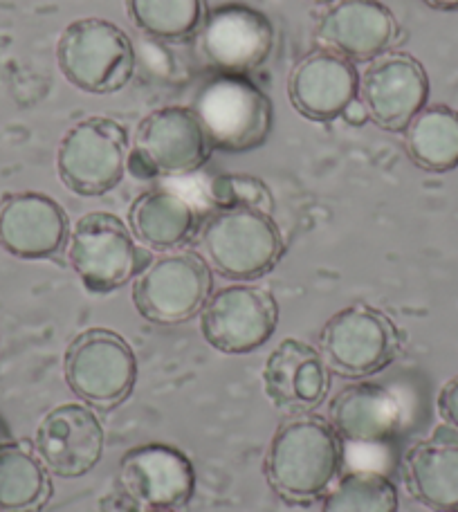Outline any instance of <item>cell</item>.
Wrapping results in <instances>:
<instances>
[{"instance_id":"11","label":"cell","mask_w":458,"mask_h":512,"mask_svg":"<svg viewBox=\"0 0 458 512\" xmlns=\"http://www.w3.org/2000/svg\"><path fill=\"white\" fill-rule=\"evenodd\" d=\"M191 41L196 59L212 70V75L252 77L270 61L277 34L261 9L225 3L209 9Z\"/></svg>"},{"instance_id":"7","label":"cell","mask_w":458,"mask_h":512,"mask_svg":"<svg viewBox=\"0 0 458 512\" xmlns=\"http://www.w3.org/2000/svg\"><path fill=\"white\" fill-rule=\"evenodd\" d=\"M131 137L113 117L90 115L63 133L57 149L61 185L81 198H99L126 176Z\"/></svg>"},{"instance_id":"3","label":"cell","mask_w":458,"mask_h":512,"mask_svg":"<svg viewBox=\"0 0 458 512\" xmlns=\"http://www.w3.org/2000/svg\"><path fill=\"white\" fill-rule=\"evenodd\" d=\"M191 111L214 151L247 153L270 140L274 104L252 77L212 75L198 86Z\"/></svg>"},{"instance_id":"35","label":"cell","mask_w":458,"mask_h":512,"mask_svg":"<svg viewBox=\"0 0 458 512\" xmlns=\"http://www.w3.org/2000/svg\"><path fill=\"white\" fill-rule=\"evenodd\" d=\"M454 512H458V510H454Z\"/></svg>"},{"instance_id":"10","label":"cell","mask_w":458,"mask_h":512,"mask_svg":"<svg viewBox=\"0 0 458 512\" xmlns=\"http://www.w3.org/2000/svg\"><path fill=\"white\" fill-rule=\"evenodd\" d=\"M212 151L191 106H162L137 124L126 171L140 180L189 176L205 167Z\"/></svg>"},{"instance_id":"8","label":"cell","mask_w":458,"mask_h":512,"mask_svg":"<svg viewBox=\"0 0 458 512\" xmlns=\"http://www.w3.org/2000/svg\"><path fill=\"white\" fill-rule=\"evenodd\" d=\"M63 378L84 405L111 411L131 398L135 389L137 358L133 346L111 328H86L68 344Z\"/></svg>"},{"instance_id":"28","label":"cell","mask_w":458,"mask_h":512,"mask_svg":"<svg viewBox=\"0 0 458 512\" xmlns=\"http://www.w3.org/2000/svg\"><path fill=\"white\" fill-rule=\"evenodd\" d=\"M438 414L458 429V376L450 382H445V387L438 393Z\"/></svg>"},{"instance_id":"29","label":"cell","mask_w":458,"mask_h":512,"mask_svg":"<svg viewBox=\"0 0 458 512\" xmlns=\"http://www.w3.org/2000/svg\"><path fill=\"white\" fill-rule=\"evenodd\" d=\"M342 120H344L348 126H357V128H362V126H366V124L371 122L369 111H366V106H364V102H362L360 97H357L355 102H351V104H348V106L344 108Z\"/></svg>"},{"instance_id":"21","label":"cell","mask_w":458,"mask_h":512,"mask_svg":"<svg viewBox=\"0 0 458 512\" xmlns=\"http://www.w3.org/2000/svg\"><path fill=\"white\" fill-rule=\"evenodd\" d=\"M128 230L144 250L173 252L198 232V212L185 196L155 187L133 200L128 209Z\"/></svg>"},{"instance_id":"27","label":"cell","mask_w":458,"mask_h":512,"mask_svg":"<svg viewBox=\"0 0 458 512\" xmlns=\"http://www.w3.org/2000/svg\"><path fill=\"white\" fill-rule=\"evenodd\" d=\"M214 209H261L272 214L274 198L270 187L250 173H221L209 185Z\"/></svg>"},{"instance_id":"9","label":"cell","mask_w":458,"mask_h":512,"mask_svg":"<svg viewBox=\"0 0 458 512\" xmlns=\"http://www.w3.org/2000/svg\"><path fill=\"white\" fill-rule=\"evenodd\" d=\"M66 254L79 281L95 295L133 283L151 261L122 218L108 212L81 216L70 230Z\"/></svg>"},{"instance_id":"30","label":"cell","mask_w":458,"mask_h":512,"mask_svg":"<svg viewBox=\"0 0 458 512\" xmlns=\"http://www.w3.org/2000/svg\"><path fill=\"white\" fill-rule=\"evenodd\" d=\"M429 441L454 445V443H458V429L454 425H450V423H445V420H443V423L434 429L432 436H429Z\"/></svg>"},{"instance_id":"1","label":"cell","mask_w":458,"mask_h":512,"mask_svg":"<svg viewBox=\"0 0 458 512\" xmlns=\"http://www.w3.org/2000/svg\"><path fill=\"white\" fill-rule=\"evenodd\" d=\"M344 441L326 418L297 414L277 427L263 472L270 488L292 506H310L324 499L342 477Z\"/></svg>"},{"instance_id":"12","label":"cell","mask_w":458,"mask_h":512,"mask_svg":"<svg viewBox=\"0 0 458 512\" xmlns=\"http://www.w3.org/2000/svg\"><path fill=\"white\" fill-rule=\"evenodd\" d=\"M200 317V333L225 355L259 351L279 326V301L268 288L232 283L212 292Z\"/></svg>"},{"instance_id":"33","label":"cell","mask_w":458,"mask_h":512,"mask_svg":"<svg viewBox=\"0 0 458 512\" xmlns=\"http://www.w3.org/2000/svg\"><path fill=\"white\" fill-rule=\"evenodd\" d=\"M5 441H9V438H7V429H5L3 423H0V445H3Z\"/></svg>"},{"instance_id":"4","label":"cell","mask_w":458,"mask_h":512,"mask_svg":"<svg viewBox=\"0 0 458 512\" xmlns=\"http://www.w3.org/2000/svg\"><path fill=\"white\" fill-rule=\"evenodd\" d=\"M57 66L63 79L88 95H113L135 75V45L122 27L86 16L63 27L57 41Z\"/></svg>"},{"instance_id":"13","label":"cell","mask_w":458,"mask_h":512,"mask_svg":"<svg viewBox=\"0 0 458 512\" xmlns=\"http://www.w3.org/2000/svg\"><path fill=\"white\" fill-rule=\"evenodd\" d=\"M360 99L375 126L402 133L429 104L427 70L414 54L391 50L360 72Z\"/></svg>"},{"instance_id":"14","label":"cell","mask_w":458,"mask_h":512,"mask_svg":"<svg viewBox=\"0 0 458 512\" xmlns=\"http://www.w3.org/2000/svg\"><path fill=\"white\" fill-rule=\"evenodd\" d=\"M32 445L52 477L81 479L102 461L106 434L93 407L66 402L41 418Z\"/></svg>"},{"instance_id":"26","label":"cell","mask_w":458,"mask_h":512,"mask_svg":"<svg viewBox=\"0 0 458 512\" xmlns=\"http://www.w3.org/2000/svg\"><path fill=\"white\" fill-rule=\"evenodd\" d=\"M322 512H398V490L382 472H346L324 495Z\"/></svg>"},{"instance_id":"2","label":"cell","mask_w":458,"mask_h":512,"mask_svg":"<svg viewBox=\"0 0 458 512\" xmlns=\"http://www.w3.org/2000/svg\"><path fill=\"white\" fill-rule=\"evenodd\" d=\"M200 254L212 272L250 283L277 268L286 243L272 214L261 209H214L198 227Z\"/></svg>"},{"instance_id":"31","label":"cell","mask_w":458,"mask_h":512,"mask_svg":"<svg viewBox=\"0 0 458 512\" xmlns=\"http://www.w3.org/2000/svg\"><path fill=\"white\" fill-rule=\"evenodd\" d=\"M423 3L438 12H458V0H423Z\"/></svg>"},{"instance_id":"15","label":"cell","mask_w":458,"mask_h":512,"mask_svg":"<svg viewBox=\"0 0 458 512\" xmlns=\"http://www.w3.org/2000/svg\"><path fill=\"white\" fill-rule=\"evenodd\" d=\"M402 39L396 14L380 0H337L315 25L317 48L340 54L351 63H371Z\"/></svg>"},{"instance_id":"23","label":"cell","mask_w":458,"mask_h":512,"mask_svg":"<svg viewBox=\"0 0 458 512\" xmlns=\"http://www.w3.org/2000/svg\"><path fill=\"white\" fill-rule=\"evenodd\" d=\"M52 497V479L34 445H0V512H39Z\"/></svg>"},{"instance_id":"22","label":"cell","mask_w":458,"mask_h":512,"mask_svg":"<svg viewBox=\"0 0 458 512\" xmlns=\"http://www.w3.org/2000/svg\"><path fill=\"white\" fill-rule=\"evenodd\" d=\"M405 483L434 512L458 510V443L420 441L405 454Z\"/></svg>"},{"instance_id":"16","label":"cell","mask_w":458,"mask_h":512,"mask_svg":"<svg viewBox=\"0 0 458 512\" xmlns=\"http://www.w3.org/2000/svg\"><path fill=\"white\" fill-rule=\"evenodd\" d=\"M119 486L140 508L178 510L196 490V470L185 452L167 443H144L119 461Z\"/></svg>"},{"instance_id":"17","label":"cell","mask_w":458,"mask_h":512,"mask_svg":"<svg viewBox=\"0 0 458 512\" xmlns=\"http://www.w3.org/2000/svg\"><path fill=\"white\" fill-rule=\"evenodd\" d=\"M66 209L41 191H16L0 200V248L16 259L45 261L66 250Z\"/></svg>"},{"instance_id":"19","label":"cell","mask_w":458,"mask_h":512,"mask_svg":"<svg viewBox=\"0 0 458 512\" xmlns=\"http://www.w3.org/2000/svg\"><path fill=\"white\" fill-rule=\"evenodd\" d=\"M331 376L319 349L297 337H286L265 360L261 380L272 405L297 416L313 414L328 398Z\"/></svg>"},{"instance_id":"5","label":"cell","mask_w":458,"mask_h":512,"mask_svg":"<svg viewBox=\"0 0 458 512\" xmlns=\"http://www.w3.org/2000/svg\"><path fill=\"white\" fill-rule=\"evenodd\" d=\"M214 292V272L194 250L162 252L133 279L137 315L153 326H180L203 313Z\"/></svg>"},{"instance_id":"18","label":"cell","mask_w":458,"mask_h":512,"mask_svg":"<svg viewBox=\"0 0 458 512\" xmlns=\"http://www.w3.org/2000/svg\"><path fill=\"white\" fill-rule=\"evenodd\" d=\"M360 97V70L355 63L324 48L310 50L292 66L288 99L295 113L326 124L342 117L344 108Z\"/></svg>"},{"instance_id":"32","label":"cell","mask_w":458,"mask_h":512,"mask_svg":"<svg viewBox=\"0 0 458 512\" xmlns=\"http://www.w3.org/2000/svg\"><path fill=\"white\" fill-rule=\"evenodd\" d=\"M135 512H176V510H167V508H137Z\"/></svg>"},{"instance_id":"20","label":"cell","mask_w":458,"mask_h":512,"mask_svg":"<svg viewBox=\"0 0 458 512\" xmlns=\"http://www.w3.org/2000/svg\"><path fill=\"white\" fill-rule=\"evenodd\" d=\"M402 409L382 384L355 380L340 389L328 405V423L344 443L384 445L398 434Z\"/></svg>"},{"instance_id":"25","label":"cell","mask_w":458,"mask_h":512,"mask_svg":"<svg viewBox=\"0 0 458 512\" xmlns=\"http://www.w3.org/2000/svg\"><path fill=\"white\" fill-rule=\"evenodd\" d=\"M137 32L160 43H187L207 18V0H126Z\"/></svg>"},{"instance_id":"34","label":"cell","mask_w":458,"mask_h":512,"mask_svg":"<svg viewBox=\"0 0 458 512\" xmlns=\"http://www.w3.org/2000/svg\"><path fill=\"white\" fill-rule=\"evenodd\" d=\"M313 3H324V5H331V3H337V0H313Z\"/></svg>"},{"instance_id":"6","label":"cell","mask_w":458,"mask_h":512,"mask_svg":"<svg viewBox=\"0 0 458 512\" xmlns=\"http://www.w3.org/2000/svg\"><path fill=\"white\" fill-rule=\"evenodd\" d=\"M402 349L396 322L364 301L346 306L319 333V353L333 376L366 380L391 367Z\"/></svg>"},{"instance_id":"24","label":"cell","mask_w":458,"mask_h":512,"mask_svg":"<svg viewBox=\"0 0 458 512\" xmlns=\"http://www.w3.org/2000/svg\"><path fill=\"white\" fill-rule=\"evenodd\" d=\"M405 151L423 171L445 173L458 167V111L427 104L405 128Z\"/></svg>"}]
</instances>
